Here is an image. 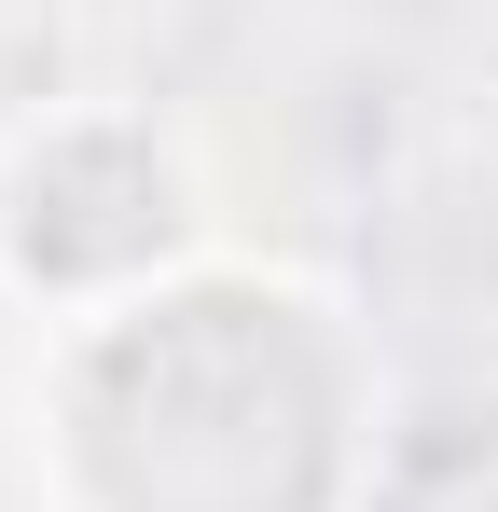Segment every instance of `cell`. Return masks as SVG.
I'll return each instance as SVG.
<instances>
[{"mask_svg":"<svg viewBox=\"0 0 498 512\" xmlns=\"http://www.w3.org/2000/svg\"><path fill=\"white\" fill-rule=\"evenodd\" d=\"M28 512H374L388 360L360 305L263 250H208L139 305L28 333Z\"/></svg>","mask_w":498,"mask_h":512,"instance_id":"cell-1","label":"cell"},{"mask_svg":"<svg viewBox=\"0 0 498 512\" xmlns=\"http://www.w3.org/2000/svg\"><path fill=\"white\" fill-rule=\"evenodd\" d=\"M208 250H222L208 167L153 97H42L0 125V305L28 333L139 305Z\"/></svg>","mask_w":498,"mask_h":512,"instance_id":"cell-2","label":"cell"},{"mask_svg":"<svg viewBox=\"0 0 498 512\" xmlns=\"http://www.w3.org/2000/svg\"><path fill=\"white\" fill-rule=\"evenodd\" d=\"M485 14H498V0H485Z\"/></svg>","mask_w":498,"mask_h":512,"instance_id":"cell-3","label":"cell"}]
</instances>
